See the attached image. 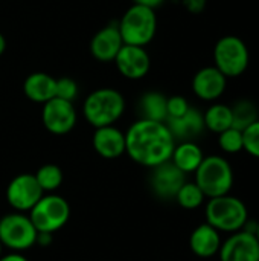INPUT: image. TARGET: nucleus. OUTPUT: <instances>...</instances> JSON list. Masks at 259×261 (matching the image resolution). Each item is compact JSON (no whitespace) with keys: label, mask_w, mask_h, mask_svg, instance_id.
<instances>
[{"label":"nucleus","mask_w":259,"mask_h":261,"mask_svg":"<svg viewBox=\"0 0 259 261\" xmlns=\"http://www.w3.org/2000/svg\"><path fill=\"white\" fill-rule=\"evenodd\" d=\"M176 139L165 122L139 119L125 132V153L139 165L154 168L171 161Z\"/></svg>","instance_id":"nucleus-1"},{"label":"nucleus","mask_w":259,"mask_h":261,"mask_svg":"<svg viewBox=\"0 0 259 261\" xmlns=\"http://www.w3.org/2000/svg\"><path fill=\"white\" fill-rule=\"evenodd\" d=\"M206 223L215 228L218 232H238L249 220V211L246 203L231 194L209 199L205 208Z\"/></svg>","instance_id":"nucleus-2"},{"label":"nucleus","mask_w":259,"mask_h":261,"mask_svg":"<svg viewBox=\"0 0 259 261\" xmlns=\"http://www.w3.org/2000/svg\"><path fill=\"white\" fill-rule=\"evenodd\" d=\"M125 112V98L121 92L110 87L93 90L84 101L82 113L95 128L113 125Z\"/></svg>","instance_id":"nucleus-3"},{"label":"nucleus","mask_w":259,"mask_h":261,"mask_svg":"<svg viewBox=\"0 0 259 261\" xmlns=\"http://www.w3.org/2000/svg\"><path fill=\"white\" fill-rule=\"evenodd\" d=\"M118 26L124 44L145 47L156 35L157 15L153 8L134 3L125 11L122 18L118 21Z\"/></svg>","instance_id":"nucleus-4"},{"label":"nucleus","mask_w":259,"mask_h":261,"mask_svg":"<svg viewBox=\"0 0 259 261\" xmlns=\"http://www.w3.org/2000/svg\"><path fill=\"white\" fill-rule=\"evenodd\" d=\"M195 184L206 199L226 196L234 187V170L223 156H208L195 171Z\"/></svg>","instance_id":"nucleus-5"},{"label":"nucleus","mask_w":259,"mask_h":261,"mask_svg":"<svg viewBox=\"0 0 259 261\" xmlns=\"http://www.w3.org/2000/svg\"><path fill=\"white\" fill-rule=\"evenodd\" d=\"M250 64V52L244 40L237 35L221 37L214 47V66L226 76L243 75Z\"/></svg>","instance_id":"nucleus-6"},{"label":"nucleus","mask_w":259,"mask_h":261,"mask_svg":"<svg viewBox=\"0 0 259 261\" xmlns=\"http://www.w3.org/2000/svg\"><path fill=\"white\" fill-rule=\"evenodd\" d=\"M70 217V206L67 200L53 193L44 194L35 206L29 211V219L37 232L53 234L60 231Z\"/></svg>","instance_id":"nucleus-7"},{"label":"nucleus","mask_w":259,"mask_h":261,"mask_svg":"<svg viewBox=\"0 0 259 261\" xmlns=\"http://www.w3.org/2000/svg\"><path fill=\"white\" fill-rule=\"evenodd\" d=\"M37 229L29 216L11 213L0 219V243L14 252H23L37 245Z\"/></svg>","instance_id":"nucleus-8"},{"label":"nucleus","mask_w":259,"mask_h":261,"mask_svg":"<svg viewBox=\"0 0 259 261\" xmlns=\"http://www.w3.org/2000/svg\"><path fill=\"white\" fill-rule=\"evenodd\" d=\"M43 196L44 193L35 176L29 173L15 176L6 188V200L17 213L31 211Z\"/></svg>","instance_id":"nucleus-9"},{"label":"nucleus","mask_w":259,"mask_h":261,"mask_svg":"<svg viewBox=\"0 0 259 261\" xmlns=\"http://www.w3.org/2000/svg\"><path fill=\"white\" fill-rule=\"evenodd\" d=\"M41 119L44 128L52 135H67L70 133L78 121V115L73 102L52 98L43 104Z\"/></svg>","instance_id":"nucleus-10"},{"label":"nucleus","mask_w":259,"mask_h":261,"mask_svg":"<svg viewBox=\"0 0 259 261\" xmlns=\"http://www.w3.org/2000/svg\"><path fill=\"white\" fill-rule=\"evenodd\" d=\"M220 261H259V242L255 234L234 232L218 251Z\"/></svg>","instance_id":"nucleus-11"},{"label":"nucleus","mask_w":259,"mask_h":261,"mask_svg":"<svg viewBox=\"0 0 259 261\" xmlns=\"http://www.w3.org/2000/svg\"><path fill=\"white\" fill-rule=\"evenodd\" d=\"M114 64L122 76L128 80H140L150 72L151 58L145 47L124 44L114 58Z\"/></svg>","instance_id":"nucleus-12"},{"label":"nucleus","mask_w":259,"mask_h":261,"mask_svg":"<svg viewBox=\"0 0 259 261\" xmlns=\"http://www.w3.org/2000/svg\"><path fill=\"white\" fill-rule=\"evenodd\" d=\"M151 170V188L156 193V196L165 200L176 199L179 190L186 182L185 173H182L171 161L163 162Z\"/></svg>","instance_id":"nucleus-13"},{"label":"nucleus","mask_w":259,"mask_h":261,"mask_svg":"<svg viewBox=\"0 0 259 261\" xmlns=\"http://www.w3.org/2000/svg\"><path fill=\"white\" fill-rule=\"evenodd\" d=\"M122 46L124 40L121 37L118 21H111L93 35L90 41V52L95 60L101 63H110L114 61Z\"/></svg>","instance_id":"nucleus-14"},{"label":"nucleus","mask_w":259,"mask_h":261,"mask_svg":"<svg viewBox=\"0 0 259 261\" xmlns=\"http://www.w3.org/2000/svg\"><path fill=\"white\" fill-rule=\"evenodd\" d=\"M227 87V78L215 67L206 66L192 78V92L203 101H217Z\"/></svg>","instance_id":"nucleus-15"},{"label":"nucleus","mask_w":259,"mask_h":261,"mask_svg":"<svg viewBox=\"0 0 259 261\" xmlns=\"http://www.w3.org/2000/svg\"><path fill=\"white\" fill-rule=\"evenodd\" d=\"M92 144L95 151L104 159H116L125 153V133L114 125L95 130Z\"/></svg>","instance_id":"nucleus-16"},{"label":"nucleus","mask_w":259,"mask_h":261,"mask_svg":"<svg viewBox=\"0 0 259 261\" xmlns=\"http://www.w3.org/2000/svg\"><path fill=\"white\" fill-rule=\"evenodd\" d=\"M221 243L220 232L208 223L198 225L189 237V248L200 258H211L217 255Z\"/></svg>","instance_id":"nucleus-17"},{"label":"nucleus","mask_w":259,"mask_h":261,"mask_svg":"<svg viewBox=\"0 0 259 261\" xmlns=\"http://www.w3.org/2000/svg\"><path fill=\"white\" fill-rule=\"evenodd\" d=\"M165 124L168 125L176 141H192L205 130L203 113H200L194 107H191L182 118L166 119Z\"/></svg>","instance_id":"nucleus-18"},{"label":"nucleus","mask_w":259,"mask_h":261,"mask_svg":"<svg viewBox=\"0 0 259 261\" xmlns=\"http://www.w3.org/2000/svg\"><path fill=\"white\" fill-rule=\"evenodd\" d=\"M55 89L56 80L44 72H34L26 76L23 83V92L26 98L40 104H44L55 98Z\"/></svg>","instance_id":"nucleus-19"},{"label":"nucleus","mask_w":259,"mask_h":261,"mask_svg":"<svg viewBox=\"0 0 259 261\" xmlns=\"http://www.w3.org/2000/svg\"><path fill=\"white\" fill-rule=\"evenodd\" d=\"M203 159V150L194 141H182L180 144H176L171 156V162L185 174L195 173Z\"/></svg>","instance_id":"nucleus-20"},{"label":"nucleus","mask_w":259,"mask_h":261,"mask_svg":"<svg viewBox=\"0 0 259 261\" xmlns=\"http://www.w3.org/2000/svg\"><path fill=\"white\" fill-rule=\"evenodd\" d=\"M166 96L159 92H147L142 95L139 101V112L142 115L140 119L148 121H159L165 122L166 115Z\"/></svg>","instance_id":"nucleus-21"},{"label":"nucleus","mask_w":259,"mask_h":261,"mask_svg":"<svg viewBox=\"0 0 259 261\" xmlns=\"http://www.w3.org/2000/svg\"><path fill=\"white\" fill-rule=\"evenodd\" d=\"M205 128L212 133H223L232 127V109L226 104L215 102L203 113Z\"/></svg>","instance_id":"nucleus-22"},{"label":"nucleus","mask_w":259,"mask_h":261,"mask_svg":"<svg viewBox=\"0 0 259 261\" xmlns=\"http://www.w3.org/2000/svg\"><path fill=\"white\" fill-rule=\"evenodd\" d=\"M231 109H232V127L241 132L259 119L258 109L255 102L249 99H240Z\"/></svg>","instance_id":"nucleus-23"},{"label":"nucleus","mask_w":259,"mask_h":261,"mask_svg":"<svg viewBox=\"0 0 259 261\" xmlns=\"http://www.w3.org/2000/svg\"><path fill=\"white\" fill-rule=\"evenodd\" d=\"M34 176H35L38 185L41 187L43 193L56 191L61 187L63 180H64L63 170L55 164H46V165L40 167Z\"/></svg>","instance_id":"nucleus-24"},{"label":"nucleus","mask_w":259,"mask_h":261,"mask_svg":"<svg viewBox=\"0 0 259 261\" xmlns=\"http://www.w3.org/2000/svg\"><path fill=\"white\" fill-rule=\"evenodd\" d=\"M176 200L185 210H197L205 203L206 197L195 182H185L183 187L179 190Z\"/></svg>","instance_id":"nucleus-25"},{"label":"nucleus","mask_w":259,"mask_h":261,"mask_svg":"<svg viewBox=\"0 0 259 261\" xmlns=\"http://www.w3.org/2000/svg\"><path fill=\"white\" fill-rule=\"evenodd\" d=\"M218 145L227 154H235L243 151V132L231 127L218 135Z\"/></svg>","instance_id":"nucleus-26"},{"label":"nucleus","mask_w":259,"mask_h":261,"mask_svg":"<svg viewBox=\"0 0 259 261\" xmlns=\"http://www.w3.org/2000/svg\"><path fill=\"white\" fill-rule=\"evenodd\" d=\"M243 150L259 159V119L243 130Z\"/></svg>","instance_id":"nucleus-27"},{"label":"nucleus","mask_w":259,"mask_h":261,"mask_svg":"<svg viewBox=\"0 0 259 261\" xmlns=\"http://www.w3.org/2000/svg\"><path fill=\"white\" fill-rule=\"evenodd\" d=\"M78 96V84L75 80L69 76H63L56 80V89H55V98L73 102Z\"/></svg>","instance_id":"nucleus-28"},{"label":"nucleus","mask_w":259,"mask_h":261,"mask_svg":"<svg viewBox=\"0 0 259 261\" xmlns=\"http://www.w3.org/2000/svg\"><path fill=\"white\" fill-rule=\"evenodd\" d=\"M191 109L188 99L185 96L176 95L166 99V119H176V118H182L188 110Z\"/></svg>","instance_id":"nucleus-29"},{"label":"nucleus","mask_w":259,"mask_h":261,"mask_svg":"<svg viewBox=\"0 0 259 261\" xmlns=\"http://www.w3.org/2000/svg\"><path fill=\"white\" fill-rule=\"evenodd\" d=\"M208 0H183L185 8L191 12V14H200L205 11Z\"/></svg>","instance_id":"nucleus-30"},{"label":"nucleus","mask_w":259,"mask_h":261,"mask_svg":"<svg viewBox=\"0 0 259 261\" xmlns=\"http://www.w3.org/2000/svg\"><path fill=\"white\" fill-rule=\"evenodd\" d=\"M0 261H27L24 255H21L20 252H11L8 255L0 257Z\"/></svg>","instance_id":"nucleus-31"},{"label":"nucleus","mask_w":259,"mask_h":261,"mask_svg":"<svg viewBox=\"0 0 259 261\" xmlns=\"http://www.w3.org/2000/svg\"><path fill=\"white\" fill-rule=\"evenodd\" d=\"M136 5H142V6H148V8H157L160 6L165 0H133Z\"/></svg>","instance_id":"nucleus-32"},{"label":"nucleus","mask_w":259,"mask_h":261,"mask_svg":"<svg viewBox=\"0 0 259 261\" xmlns=\"http://www.w3.org/2000/svg\"><path fill=\"white\" fill-rule=\"evenodd\" d=\"M5 50H6V40H5L3 34L0 32V55H2Z\"/></svg>","instance_id":"nucleus-33"},{"label":"nucleus","mask_w":259,"mask_h":261,"mask_svg":"<svg viewBox=\"0 0 259 261\" xmlns=\"http://www.w3.org/2000/svg\"><path fill=\"white\" fill-rule=\"evenodd\" d=\"M255 237L258 239V242H259V222H256V231H255Z\"/></svg>","instance_id":"nucleus-34"},{"label":"nucleus","mask_w":259,"mask_h":261,"mask_svg":"<svg viewBox=\"0 0 259 261\" xmlns=\"http://www.w3.org/2000/svg\"><path fill=\"white\" fill-rule=\"evenodd\" d=\"M2 251H3V245L0 243V257H2Z\"/></svg>","instance_id":"nucleus-35"}]
</instances>
